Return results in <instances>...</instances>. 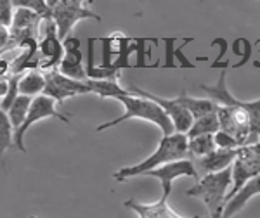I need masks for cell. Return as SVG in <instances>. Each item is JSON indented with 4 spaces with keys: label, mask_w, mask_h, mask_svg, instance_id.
<instances>
[{
    "label": "cell",
    "mask_w": 260,
    "mask_h": 218,
    "mask_svg": "<svg viewBox=\"0 0 260 218\" xmlns=\"http://www.w3.org/2000/svg\"><path fill=\"white\" fill-rule=\"evenodd\" d=\"M225 69H222L215 85H200V89L213 102L222 104L217 111L222 132L234 137L241 148L257 144L260 140V99H236L225 85Z\"/></svg>",
    "instance_id": "1"
},
{
    "label": "cell",
    "mask_w": 260,
    "mask_h": 218,
    "mask_svg": "<svg viewBox=\"0 0 260 218\" xmlns=\"http://www.w3.org/2000/svg\"><path fill=\"white\" fill-rule=\"evenodd\" d=\"M180 159H191L189 149H187V137L184 133H174V135L169 137H161L156 151L149 158H146L144 161L137 163V165L125 166V168L115 171L113 178L116 182H125V180L132 177L146 175L151 170H156L160 166L169 165V163L174 161H180Z\"/></svg>",
    "instance_id": "2"
},
{
    "label": "cell",
    "mask_w": 260,
    "mask_h": 218,
    "mask_svg": "<svg viewBox=\"0 0 260 218\" xmlns=\"http://www.w3.org/2000/svg\"><path fill=\"white\" fill-rule=\"evenodd\" d=\"M115 100H118V102L123 104L125 113L121 116H118L116 120H111V121H108V123L99 125L98 132L113 128L127 120L139 118V120H144V121H149V123L156 125V127L161 130L163 137H169V135H174L175 133V127H174V123H172V120L167 116V113L163 111L156 102H153V100L144 99V97H137V95H132V94L118 95Z\"/></svg>",
    "instance_id": "3"
},
{
    "label": "cell",
    "mask_w": 260,
    "mask_h": 218,
    "mask_svg": "<svg viewBox=\"0 0 260 218\" xmlns=\"http://www.w3.org/2000/svg\"><path fill=\"white\" fill-rule=\"evenodd\" d=\"M231 186H233V170L228 168L219 173L205 175L203 178H200V182L187 189L186 194L203 201L208 213L212 215L219 209H224Z\"/></svg>",
    "instance_id": "4"
},
{
    "label": "cell",
    "mask_w": 260,
    "mask_h": 218,
    "mask_svg": "<svg viewBox=\"0 0 260 218\" xmlns=\"http://www.w3.org/2000/svg\"><path fill=\"white\" fill-rule=\"evenodd\" d=\"M50 6H52V19L57 26V35H59L61 42L68 39L78 21H101V16L89 9V2H82V0H50Z\"/></svg>",
    "instance_id": "5"
},
{
    "label": "cell",
    "mask_w": 260,
    "mask_h": 218,
    "mask_svg": "<svg viewBox=\"0 0 260 218\" xmlns=\"http://www.w3.org/2000/svg\"><path fill=\"white\" fill-rule=\"evenodd\" d=\"M56 100L47 97V95H39V97H33V102L30 106V111H28V116H26V121L21 125V128L18 132L14 133V144L21 153H26V148H24V135H26L28 128L31 127L33 123L40 120H45V118H57L64 123H70L68 116L66 115H61L59 111L56 109Z\"/></svg>",
    "instance_id": "6"
},
{
    "label": "cell",
    "mask_w": 260,
    "mask_h": 218,
    "mask_svg": "<svg viewBox=\"0 0 260 218\" xmlns=\"http://www.w3.org/2000/svg\"><path fill=\"white\" fill-rule=\"evenodd\" d=\"M128 92L132 95H137V97H144V99H149V100H153V102H156L158 106L167 113V116L172 120V123H174V127H175V133H184V135H187V132H189L192 123H194V118H192L191 113L187 111L177 99H163L160 95L146 92L136 85L130 87Z\"/></svg>",
    "instance_id": "7"
},
{
    "label": "cell",
    "mask_w": 260,
    "mask_h": 218,
    "mask_svg": "<svg viewBox=\"0 0 260 218\" xmlns=\"http://www.w3.org/2000/svg\"><path fill=\"white\" fill-rule=\"evenodd\" d=\"M233 170V189L229 191L225 203L236 194L238 191L246 186L250 180L260 177V156L255 154L248 146L246 148H240V154H238L236 161L231 166Z\"/></svg>",
    "instance_id": "8"
},
{
    "label": "cell",
    "mask_w": 260,
    "mask_h": 218,
    "mask_svg": "<svg viewBox=\"0 0 260 218\" xmlns=\"http://www.w3.org/2000/svg\"><path fill=\"white\" fill-rule=\"evenodd\" d=\"M80 94H92L87 82H78V80L62 77L57 69L45 73V90L42 95H47L56 102H62V100Z\"/></svg>",
    "instance_id": "9"
},
{
    "label": "cell",
    "mask_w": 260,
    "mask_h": 218,
    "mask_svg": "<svg viewBox=\"0 0 260 218\" xmlns=\"http://www.w3.org/2000/svg\"><path fill=\"white\" fill-rule=\"evenodd\" d=\"M44 39L39 42V52L42 56L40 68L45 71H54L59 68L62 57H64V49H62V42L57 35V26L54 19L44 21Z\"/></svg>",
    "instance_id": "10"
},
{
    "label": "cell",
    "mask_w": 260,
    "mask_h": 218,
    "mask_svg": "<svg viewBox=\"0 0 260 218\" xmlns=\"http://www.w3.org/2000/svg\"><path fill=\"white\" fill-rule=\"evenodd\" d=\"M146 177H153V178L160 180L161 182V198L167 201H169L170 194H172V184H174V180H177L180 177H191V178H194L196 182H200V175H198V171H196L191 159H180V161L163 165L160 168L148 171Z\"/></svg>",
    "instance_id": "11"
},
{
    "label": "cell",
    "mask_w": 260,
    "mask_h": 218,
    "mask_svg": "<svg viewBox=\"0 0 260 218\" xmlns=\"http://www.w3.org/2000/svg\"><path fill=\"white\" fill-rule=\"evenodd\" d=\"M238 154H240V149H217L208 156L191 159V161L194 165L196 171H198L200 178H203L205 175L219 173V171L231 168L233 163L236 161Z\"/></svg>",
    "instance_id": "12"
},
{
    "label": "cell",
    "mask_w": 260,
    "mask_h": 218,
    "mask_svg": "<svg viewBox=\"0 0 260 218\" xmlns=\"http://www.w3.org/2000/svg\"><path fill=\"white\" fill-rule=\"evenodd\" d=\"M125 208L132 209L139 218H186V216H180L179 213H175L174 209L169 206L167 199L160 198L158 203L153 204H146V203H139L136 199H127L125 201ZM187 218H201L198 215H192Z\"/></svg>",
    "instance_id": "13"
},
{
    "label": "cell",
    "mask_w": 260,
    "mask_h": 218,
    "mask_svg": "<svg viewBox=\"0 0 260 218\" xmlns=\"http://www.w3.org/2000/svg\"><path fill=\"white\" fill-rule=\"evenodd\" d=\"M255 196H260V177L250 180L246 186H243L236 194L231 198L224 206V218H233L236 213H240L243 208L246 206V203L255 198Z\"/></svg>",
    "instance_id": "14"
},
{
    "label": "cell",
    "mask_w": 260,
    "mask_h": 218,
    "mask_svg": "<svg viewBox=\"0 0 260 218\" xmlns=\"http://www.w3.org/2000/svg\"><path fill=\"white\" fill-rule=\"evenodd\" d=\"M175 99H177L179 102L182 104V106L191 113L192 118H194V121H196V120H200V118H203V116L213 115V113H217V111H219V107H220L219 104L213 102L212 99H196V97H189L186 90L180 92V95H179V97H175Z\"/></svg>",
    "instance_id": "15"
},
{
    "label": "cell",
    "mask_w": 260,
    "mask_h": 218,
    "mask_svg": "<svg viewBox=\"0 0 260 218\" xmlns=\"http://www.w3.org/2000/svg\"><path fill=\"white\" fill-rule=\"evenodd\" d=\"M99 39H89L87 42V77L89 80H118L120 78V71L118 69H106L103 66H98L94 61V44Z\"/></svg>",
    "instance_id": "16"
},
{
    "label": "cell",
    "mask_w": 260,
    "mask_h": 218,
    "mask_svg": "<svg viewBox=\"0 0 260 218\" xmlns=\"http://www.w3.org/2000/svg\"><path fill=\"white\" fill-rule=\"evenodd\" d=\"M45 90V75L39 69H30L19 80V95L39 97Z\"/></svg>",
    "instance_id": "17"
},
{
    "label": "cell",
    "mask_w": 260,
    "mask_h": 218,
    "mask_svg": "<svg viewBox=\"0 0 260 218\" xmlns=\"http://www.w3.org/2000/svg\"><path fill=\"white\" fill-rule=\"evenodd\" d=\"M42 19L37 12H33L30 9H24V7H18L14 11V19H12V26L9 30L12 31H30L39 35V24L42 23Z\"/></svg>",
    "instance_id": "18"
},
{
    "label": "cell",
    "mask_w": 260,
    "mask_h": 218,
    "mask_svg": "<svg viewBox=\"0 0 260 218\" xmlns=\"http://www.w3.org/2000/svg\"><path fill=\"white\" fill-rule=\"evenodd\" d=\"M82 59H83V54H64L57 71H59L62 77L78 80V82H87L89 77H87V71L82 64Z\"/></svg>",
    "instance_id": "19"
},
{
    "label": "cell",
    "mask_w": 260,
    "mask_h": 218,
    "mask_svg": "<svg viewBox=\"0 0 260 218\" xmlns=\"http://www.w3.org/2000/svg\"><path fill=\"white\" fill-rule=\"evenodd\" d=\"M90 92L103 99H116L118 95H128V89L118 83V80H87Z\"/></svg>",
    "instance_id": "20"
},
{
    "label": "cell",
    "mask_w": 260,
    "mask_h": 218,
    "mask_svg": "<svg viewBox=\"0 0 260 218\" xmlns=\"http://www.w3.org/2000/svg\"><path fill=\"white\" fill-rule=\"evenodd\" d=\"M217 132H220V121L217 113H213V115L196 120L186 137L187 139H192V137H200V135H215Z\"/></svg>",
    "instance_id": "21"
},
{
    "label": "cell",
    "mask_w": 260,
    "mask_h": 218,
    "mask_svg": "<svg viewBox=\"0 0 260 218\" xmlns=\"http://www.w3.org/2000/svg\"><path fill=\"white\" fill-rule=\"evenodd\" d=\"M187 149H189L191 159L208 156V154H212L213 151H217L215 137L213 135H200V137L187 139Z\"/></svg>",
    "instance_id": "22"
},
{
    "label": "cell",
    "mask_w": 260,
    "mask_h": 218,
    "mask_svg": "<svg viewBox=\"0 0 260 218\" xmlns=\"http://www.w3.org/2000/svg\"><path fill=\"white\" fill-rule=\"evenodd\" d=\"M33 102V97H26V95H19L18 99L14 100V104L11 106V109L7 111L9 115V120L12 123V128H14V133L21 128V125L26 121L28 111H30V106Z\"/></svg>",
    "instance_id": "23"
},
{
    "label": "cell",
    "mask_w": 260,
    "mask_h": 218,
    "mask_svg": "<svg viewBox=\"0 0 260 218\" xmlns=\"http://www.w3.org/2000/svg\"><path fill=\"white\" fill-rule=\"evenodd\" d=\"M12 142H14V128H12L9 115L0 109V156H4Z\"/></svg>",
    "instance_id": "24"
},
{
    "label": "cell",
    "mask_w": 260,
    "mask_h": 218,
    "mask_svg": "<svg viewBox=\"0 0 260 218\" xmlns=\"http://www.w3.org/2000/svg\"><path fill=\"white\" fill-rule=\"evenodd\" d=\"M148 42H154L156 44V39H149V37H139V39H134V44H136V54H137V61H136V68H158L160 66V62L158 64H146V57L149 56V50L146 49V44Z\"/></svg>",
    "instance_id": "25"
},
{
    "label": "cell",
    "mask_w": 260,
    "mask_h": 218,
    "mask_svg": "<svg viewBox=\"0 0 260 218\" xmlns=\"http://www.w3.org/2000/svg\"><path fill=\"white\" fill-rule=\"evenodd\" d=\"M14 19V4L11 0H0V26L11 28Z\"/></svg>",
    "instance_id": "26"
},
{
    "label": "cell",
    "mask_w": 260,
    "mask_h": 218,
    "mask_svg": "<svg viewBox=\"0 0 260 218\" xmlns=\"http://www.w3.org/2000/svg\"><path fill=\"white\" fill-rule=\"evenodd\" d=\"M179 40V37H163L161 42L165 44V64H161L163 68H175L177 64H174V57H175V49L174 44Z\"/></svg>",
    "instance_id": "27"
},
{
    "label": "cell",
    "mask_w": 260,
    "mask_h": 218,
    "mask_svg": "<svg viewBox=\"0 0 260 218\" xmlns=\"http://www.w3.org/2000/svg\"><path fill=\"white\" fill-rule=\"evenodd\" d=\"M215 146H217V149H240L241 146L238 144V140L234 139V137H231L229 133H225V132H217L215 135Z\"/></svg>",
    "instance_id": "28"
},
{
    "label": "cell",
    "mask_w": 260,
    "mask_h": 218,
    "mask_svg": "<svg viewBox=\"0 0 260 218\" xmlns=\"http://www.w3.org/2000/svg\"><path fill=\"white\" fill-rule=\"evenodd\" d=\"M101 44H103V68L106 69H115L113 68V61H111V56H113V49H111V40L110 37H104V39H99Z\"/></svg>",
    "instance_id": "29"
},
{
    "label": "cell",
    "mask_w": 260,
    "mask_h": 218,
    "mask_svg": "<svg viewBox=\"0 0 260 218\" xmlns=\"http://www.w3.org/2000/svg\"><path fill=\"white\" fill-rule=\"evenodd\" d=\"M194 40V37H189V39H184V42H182V45H180V47H177L175 49V59H177L179 62H180V68H189V69H194L196 68V64H192V62L187 59L186 56H184V47H186L187 44H191V42Z\"/></svg>",
    "instance_id": "30"
},
{
    "label": "cell",
    "mask_w": 260,
    "mask_h": 218,
    "mask_svg": "<svg viewBox=\"0 0 260 218\" xmlns=\"http://www.w3.org/2000/svg\"><path fill=\"white\" fill-rule=\"evenodd\" d=\"M251 54H253V44H251L246 37H243V56H241V59H240L238 64H233V68L234 69L243 68V66H245L246 62L251 59Z\"/></svg>",
    "instance_id": "31"
},
{
    "label": "cell",
    "mask_w": 260,
    "mask_h": 218,
    "mask_svg": "<svg viewBox=\"0 0 260 218\" xmlns=\"http://www.w3.org/2000/svg\"><path fill=\"white\" fill-rule=\"evenodd\" d=\"M210 45L212 47H219V57H217L215 61L212 62V64H220L222 59H224V56L228 54V49H229V42L224 39V37H219V39H215V40H212L210 42Z\"/></svg>",
    "instance_id": "32"
},
{
    "label": "cell",
    "mask_w": 260,
    "mask_h": 218,
    "mask_svg": "<svg viewBox=\"0 0 260 218\" xmlns=\"http://www.w3.org/2000/svg\"><path fill=\"white\" fill-rule=\"evenodd\" d=\"M62 49H64V54H82V50H80V39L70 35L66 40H62Z\"/></svg>",
    "instance_id": "33"
},
{
    "label": "cell",
    "mask_w": 260,
    "mask_h": 218,
    "mask_svg": "<svg viewBox=\"0 0 260 218\" xmlns=\"http://www.w3.org/2000/svg\"><path fill=\"white\" fill-rule=\"evenodd\" d=\"M9 42H11V30L0 26V54L6 52L7 47H9Z\"/></svg>",
    "instance_id": "34"
},
{
    "label": "cell",
    "mask_w": 260,
    "mask_h": 218,
    "mask_svg": "<svg viewBox=\"0 0 260 218\" xmlns=\"http://www.w3.org/2000/svg\"><path fill=\"white\" fill-rule=\"evenodd\" d=\"M231 47H233V52L236 54V56H243V37H241V39L234 40Z\"/></svg>",
    "instance_id": "35"
},
{
    "label": "cell",
    "mask_w": 260,
    "mask_h": 218,
    "mask_svg": "<svg viewBox=\"0 0 260 218\" xmlns=\"http://www.w3.org/2000/svg\"><path fill=\"white\" fill-rule=\"evenodd\" d=\"M248 148H250L251 151H253L255 154H258V156H260V140L257 142V144H253V146H248Z\"/></svg>",
    "instance_id": "36"
},
{
    "label": "cell",
    "mask_w": 260,
    "mask_h": 218,
    "mask_svg": "<svg viewBox=\"0 0 260 218\" xmlns=\"http://www.w3.org/2000/svg\"><path fill=\"white\" fill-rule=\"evenodd\" d=\"M253 47H257V49H258V52H260V39H257V40H255ZM253 66H255V68H260V62H257V61H255V62H253Z\"/></svg>",
    "instance_id": "37"
},
{
    "label": "cell",
    "mask_w": 260,
    "mask_h": 218,
    "mask_svg": "<svg viewBox=\"0 0 260 218\" xmlns=\"http://www.w3.org/2000/svg\"><path fill=\"white\" fill-rule=\"evenodd\" d=\"M208 218H224V209H219V211H215V213H212Z\"/></svg>",
    "instance_id": "38"
},
{
    "label": "cell",
    "mask_w": 260,
    "mask_h": 218,
    "mask_svg": "<svg viewBox=\"0 0 260 218\" xmlns=\"http://www.w3.org/2000/svg\"><path fill=\"white\" fill-rule=\"evenodd\" d=\"M30 218H35V216H30Z\"/></svg>",
    "instance_id": "39"
}]
</instances>
